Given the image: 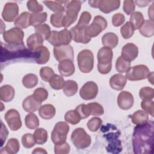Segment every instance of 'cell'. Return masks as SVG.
<instances>
[{"label":"cell","instance_id":"cell-28","mask_svg":"<svg viewBox=\"0 0 154 154\" xmlns=\"http://www.w3.org/2000/svg\"><path fill=\"white\" fill-rule=\"evenodd\" d=\"M55 108L51 104L43 105L38 109L39 116L43 119L49 120L53 118L55 114Z\"/></svg>","mask_w":154,"mask_h":154},{"label":"cell","instance_id":"cell-63","mask_svg":"<svg viewBox=\"0 0 154 154\" xmlns=\"http://www.w3.org/2000/svg\"><path fill=\"white\" fill-rule=\"evenodd\" d=\"M148 78L149 81L153 85V72H150L147 77Z\"/></svg>","mask_w":154,"mask_h":154},{"label":"cell","instance_id":"cell-20","mask_svg":"<svg viewBox=\"0 0 154 154\" xmlns=\"http://www.w3.org/2000/svg\"><path fill=\"white\" fill-rule=\"evenodd\" d=\"M126 82L127 79L126 76L120 73L114 75L109 79L110 87L116 90H123Z\"/></svg>","mask_w":154,"mask_h":154},{"label":"cell","instance_id":"cell-13","mask_svg":"<svg viewBox=\"0 0 154 154\" xmlns=\"http://www.w3.org/2000/svg\"><path fill=\"white\" fill-rule=\"evenodd\" d=\"M87 26H75L70 30L72 35V39L77 43H81L83 44L88 43L91 38L89 37L86 32Z\"/></svg>","mask_w":154,"mask_h":154},{"label":"cell","instance_id":"cell-43","mask_svg":"<svg viewBox=\"0 0 154 154\" xmlns=\"http://www.w3.org/2000/svg\"><path fill=\"white\" fill-rule=\"evenodd\" d=\"M90 111V114L94 116H100L103 114L104 109L102 106L97 102H91L87 104Z\"/></svg>","mask_w":154,"mask_h":154},{"label":"cell","instance_id":"cell-53","mask_svg":"<svg viewBox=\"0 0 154 154\" xmlns=\"http://www.w3.org/2000/svg\"><path fill=\"white\" fill-rule=\"evenodd\" d=\"M70 147L66 142L55 144L54 152L56 154H66L70 152Z\"/></svg>","mask_w":154,"mask_h":154},{"label":"cell","instance_id":"cell-31","mask_svg":"<svg viewBox=\"0 0 154 154\" xmlns=\"http://www.w3.org/2000/svg\"><path fill=\"white\" fill-rule=\"evenodd\" d=\"M78 89L77 83L73 80H67L65 81L63 87V92L67 97L75 95Z\"/></svg>","mask_w":154,"mask_h":154},{"label":"cell","instance_id":"cell-24","mask_svg":"<svg viewBox=\"0 0 154 154\" xmlns=\"http://www.w3.org/2000/svg\"><path fill=\"white\" fill-rule=\"evenodd\" d=\"M34 52L36 54L35 61L37 64H43L46 63L50 58V52L46 46H42L36 49Z\"/></svg>","mask_w":154,"mask_h":154},{"label":"cell","instance_id":"cell-7","mask_svg":"<svg viewBox=\"0 0 154 154\" xmlns=\"http://www.w3.org/2000/svg\"><path fill=\"white\" fill-rule=\"evenodd\" d=\"M24 37L23 31L19 28L14 27L3 32L4 41L10 45H22Z\"/></svg>","mask_w":154,"mask_h":154},{"label":"cell","instance_id":"cell-4","mask_svg":"<svg viewBox=\"0 0 154 154\" xmlns=\"http://www.w3.org/2000/svg\"><path fill=\"white\" fill-rule=\"evenodd\" d=\"M79 69L82 73L90 72L94 66V56L93 52L88 49H84L79 52L77 57Z\"/></svg>","mask_w":154,"mask_h":154},{"label":"cell","instance_id":"cell-30","mask_svg":"<svg viewBox=\"0 0 154 154\" xmlns=\"http://www.w3.org/2000/svg\"><path fill=\"white\" fill-rule=\"evenodd\" d=\"M140 34L146 37H150L154 34V22L150 20H145L139 28Z\"/></svg>","mask_w":154,"mask_h":154},{"label":"cell","instance_id":"cell-25","mask_svg":"<svg viewBox=\"0 0 154 154\" xmlns=\"http://www.w3.org/2000/svg\"><path fill=\"white\" fill-rule=\"evenodd\" d=\"M119 42L117 35L114 32H107L102 37V43L104 47L110 49L114 48L117 46Z\"/></svg>","mask_w":154,"mask_h":154},{"label":"cell","instance_id":"cell-19","mask_svg":"<svg viewBox=\"0 0 154 154\" xmlns=\"http://www.w3.org/2000/svg\"><path fill=\"white\" fill-rule=\"evenodd\" d=\"M58 69L60 73L64 76H69L75 72V66L72 61L65 60L59 63Z\"/></svg>","mask_w":154,"mask_h":154},{"label":"cell","instance_id":"cell-38","mask_svg":"<svg viewBox=\"0 0 154 154\" xmlns=\"http://www.w3.org/2000/svg\"><path fill=\"white\" fill-rule=\"evenodd\" d=\"M131 67V62L123 58L122 56L119 57L116 63V68L120 73H125Z\"/></svg>","mask_w":154,"mask_h":154},{"label":"cell","instance_id":"cell-55","mask_svg":"<svg viewBox=\"0 0 154 154\" xmlns=\"http://www.w3.org/2000/svg\"><path fill=\"white\" fill-rule=\"evenodd\" d=\"M135 8V5L134 1L132 0H125L123 1V9L124 12L130 15L134 12Z\"/></svg>","mask_w":154,"mask_h":154},{"label":"cell","instance_id":"cell-42","mask_svg":"<svg viewBox=\"0 0 154 154\" xmlns=\"http://www.w3.org/2000/svg\"><path fill=\"white\" fill-rule=\"evenodd\" d=\"M64 119L67 123L72 125H76L80 122L81 118L75 110H70L66 112Z\"/></svg>","mask_w":154,"mask_h":154},{"label":"cell","instance_id":"cell-37","mask_svg":"<svg viewBox=\"0 0 154 154\" xmlns=\"http://www.w3.org/2000/svg\"><path fill=\"white\" fill-rule=\"evenodd\" d=\"M50 86L54 90H61L63 88L65 81L62 76L55 74L49 81Z\"/></svg>","mask_w":154,"mask_h":154},{"label":"cell","instance_id":"cell-48","mask_svg":"<svg viewBox=\"0 0 154 154\" xmlns=\"http://www.w3.org/2000/svg\"><path fill=\"white\" fill-rule=\"evenodd\" d=\"M139 96L141 99H152L154 96V90L149 87H145L140 89Z\"/></svg>","mask_w":154,"mask_h":154},{"label":"cell","instance_id":"cell-23","mask_svg":"<svg viewBox=\"0 0 154 154\" xmlns=\"http://www.w3.org/2000/svg\"><path fill=\"white\" fill-rule=\"evenodd\" d=\"M31 14L29 12H22L14 22V25L17 28L25 29L31 25Z\"/></svg>","mask_w":154,"mask_h":154},{"label":"cell","instance_id":"cell-10","mask_svg":"<svg viewBox=\"0 0 154 154\" xmlns=\"http://www.w3.org/2000/svg\"><path fill=\"white\" fill-rule=\"evenodd\" d=\"M54 54L55 59L60 62L65 60L73 61V49L70 45L55 46L54 48Z\"/></svg>","mask_w":154,"mask_h":154},{"label":"cell","instance_id":"cell-40","mask_svg":"<svg viewBox=\"0 0 154 154\" xmlns=\"http://www.w3.org/2000/svg\"><path fill=\"white\" fill-rule=\"evenodd\" d=\"M134 28L130 22H127L120 28V32L122 37L125 39L131 37L134 32Z\"/></svg>","mask_w":154,"mask_h":154},{"label":"cell","instance_id":"cell-12","mask_svg":"<svg viewBox=\"0 0 154 154\" xmlns=\"http://www.w3.org/2000/svg\"><path fill=\"white\" fill-rule=\"evenodd\" d=\"M98 93V87L93 81H88L84 84L79 91V94L84 100H91L96 97Z\"/></svg>","mask_w":154,"mask_h":154},{"label":"cell","instance_id":"cell-6","mask_svg":"<svg viewBox=\"0 0 154 154\" xmlns=\"http://www.w3.org/2000/svg\"><path fill=\"white\" fill-rule=\"evenodd\" d=\"M69 129V126L66 122H59L57 123L51 132L52 141L55 144L66 142Z\"/></svg>","mask_w":154,"mask_h":154},{"label":"cell","instance_id":"cell-56","mask_svg":"<svg viewBox=\"0 0 154 154\" xmlns=\"http://www.w3.org/2000/svg\"><path fill=\"white\" fill-rule=\"evenodd\" d=\"M125 20V16L120 13L113 15L112 17V23L114 26H119L123 24Z\"/></svg>","mask_w":154,"mask_h":154},{"label":"cell","instance_id":"cell-45","mask_svg":"<svg viewBox=\"0 0 154 154\" xmlns=\"http://www.w3.org/2000/svg\"><path fill=\"white\" fill-rule=\"evenodd\" d=\"M54 75V71L49 67H43L40 70V76L42 79L46 82H49Z\"/></svg>","mask_w":154,"mask_h":154},{"label":"cell","instance_id":"cell-15","mask_svg":"<svg viewBox=\"0 0 154 154\" xmlns=\"http://www.w3.org/2000/svg\"><path fill=\"white\" fill-rule=\"evenodd\" d=\"M117 104L120 108L128 110L132 108L134 104V97L132 94L127 91H123L119 93L117 97Z\"/></svg>","mask_w":154,"mask_h":154},{"label":"cell","instance_id":"cell-57","mask_svg":"<svg viewBox=\"0 0 154 154\" xmlns=\"http://www.w3.org/2000/svg\"><path fill=\"white\" fill-rule=\"evenodd\" d=\"M58 31H52L49 36L47 38V40L53 46H60L58 37Z\"/></svg>","mask_w":154,"mask_h":154},{"label":"cell","instance_id":"cell-1","mask_svg":"<svg viewBox=\"0 0 154 154\" xmlns=\"http://www.w3.org/2000/svg\"><path fill=\"white\" fill-rule=\"evenodd\" d=\"M153 122L137 125L133 133L132 145L135 153H152Z\"/></svg>","mask_w":154,"mask_h":154},{"label":"cell","instance_id":"cell-41","mask_svg":"<svg viewBox=\"0 0 154 154\" xmlns=\"http://www.w3.org/2000/svg\"><path fill=\"white\" fill-rule=\"evenodd\" d=\"M35 33L41 35L44 40H47L51 32L49 26L46 23L41 24L35 26Z\"/></svg>","mask_w":154,"mask_h":154},{"label":"cell","instance_id":"cell-51","mask_svg":"<svg viewBox=\"0 0 154 154\" xmlns=\"http://www.w3.org/2000/svg\"><path fill=\"white\" fill-rule=\"evenodd\" d=\"M64 14L63 13H58L52 14L51 16V24L57 28H60L63 26L62 22Z\"/></svg>","mask_w":154,"mask_h":154},{"label":"cell","instance_id":"cell-62","mask_svg":"<svg viewBox=\"0 0 154 154\" xmlns=\"http://www.w3.org/2000/svg\"><path fill=\"white\" fill-rule=\"evenodd\" d=\"M99 1L98 0H94V1H89L88 3L93 8H98Z\"/></svg>","mask_w":154,"mask_h":154},{"label":"cell","instance_id":"cell-44","mask_svg":"<svg viewBox=\"0 0 154 154\" xmlns=\"http://www.w3.org/2000/svg\"><path fill=\"white\" fill-rule=\"evenodd\" d=\"M32 96L40 102L42 103L43 101H45L48 97V92L45 88L39 87L36 88Z\"/></svg>","mask_w":154,"mask_h":154},{"label":"cell","instance_id":"cell-21","mask_svg":"<svg viewBox=\"0 0 154 154\" xmlns=\"http://www.w3.org/2000/svg\"><path fill=\"white\" fill-rule=\"evenodd\" d=\"M44 39L41 35L37 33H34L29 35L26 40V44L28 49L32 52H34L39 47L43 46Z\"/></svg>","mask_w":154,"mask_h":154},{"label":"cell","instance_id":"cell-8","mask_svg":"<svg viewBox=\"0 0 154 154\" xmlns=\"http://www.w3.org/2000/svg\"><path fill=\"white\" fill-rule=\"evenodd\" d=\"M149 73L150 71L147 66L137 65L128 69L126 73V78L132 81L143 80L147 78Z\"/></svg>","mask_w":154,"mask_h":154},{"label":"cell","instance_id":"cell-36","mask_svg":"<svg viewBox=\"0 0 154 154\" xmlns=\"http://www.w3.org/2000/svg\"><path fill=\"white\" fill-rule=\"evenodd\" d=\"M38 83V78L35 74L29 73L23 76L22 78V84L27 88L34 87Z\"/></svg>","mask_w":154,"mask_h":154},{"label":"cell","instance_id":"cell-16","mask_svg":"<svg viewBox=\"0 0 154 154\" xmlns=\"http://www.w3.org/2000/svg\"><path fill=\"white\" fill-rule=\"evenodd\" d=\"M138 54V48L132 43H128L122 48L121 56L130 62L134 60L137 57Z\"/></svg>","mask_w":154,"mask_h":154},{"label":"cell","instance_id":"cell-58","mask_svg":"<svg viewBox=\"0 0 154 154\" xmlns=\"http://www.w3.org/2000/svg\"><path fill=\"white\" fill-rule=\"evenodd\" d=\"M1 146H2L4 143V141H5V140L8 136V130L7 129V128L5 127V126H4V125L3 124L2 122L1 121Z\"/></svg>","mask_w":154,"mask_h":154},{"label":"cell","instance_id":"cell-39","mask_svg":"<svg viewBox=\"0 0 154 154\" xmlns=\"http://www.w3.org/2000/svg\"><path fill=\"white\" fill-rule=\"evenodd\" d=\"M58 37L60 46L69 45L72 40L71 33L70 31L66 28L58 31Z\"/></svg>","mask_w":154,"mask_h":154},{"label":"cell","instance_id":"cell-46","mask_svg":"<svg viewBox=\"0 0 154 154\" xmlns=\"http://www.w3.org/2000/svg\"><path fill=\"white\" fill-rule=\"evenodd\" d=\"M141 108L149 114L152 117L154 116V102L151 99H143L141 103Z\"/></svg>","mask_w":154,"mask_h":154},{"label":"cell","instance_id":"cell-18","mask_svg":"<svg viewBox=\"0 0 154 154\" xmlns=\"http://www.w3.org/2000/svg\"><path fill=\"white\" fill-rule=\"evenodd\" d=\"M42 103L38 102L32 95L26 97L22 102L23 109L28 112H34L41 106Z\"/></svg>","mask_w":154,"mask_h":154},{"label":"cell","instance_id":"cell-22","mask_svg":"<svg viewBox=\"0 0 154 154\" xmlns=\"http://www.w3.org/2000/svg\"><path fill=\"white\" fill-rule=\"evenodd\" d=\"M69 1H45L43 3L51 11L58 13H64L65 11V7L67 6Z\"/></svg>","mask_w":154,"mask_h":154},{"label":"cell","instance_id":"cell-17","mask_svg":"<svg viewBox=\"0 0 154 154\" xmlns=\"http://www.w3.org/2000/svg\"><path fill=\"white\" fill-rule=\"evenodd\" d=\"M120 5L119 0H101L99 1L98 8L102 12L108 14L118 9Z\"/></svg>","mask_w":154,"mask_h":154},{"label":"cell","instance_id":"cell-59","mask_svg":"<svg viewBox=\"0 0 154 154\" xmlns=\"http://www.w3.org/2000/svg\"><path fill=\"white\" fill-rule=\"evenodd\" d=\"M150 2V1L148 0H143V1H135L134 3H135L138 7H143L148 5L149 3Z\"/></svg>","mask_w":154,"mask_h":154},{"label":"cell","instance_id":"cell-33","mask_svg":"<svg viewBox=\"0 0 154 154\" xmlns=\"http://www.w3.org/2000/svg\"><path fill=\"white\" fill-rule=\"evenodd\" d=\"M33 137L37 144H43L48 140V132L43 128H38L35 130Z\"/></svg>","mask_w":154,"mask_h":154},{"label":"cell","instance_id":"cell-50","mask_svg":"<svg viewBox=\"0 0 154 154\" xmlns=\"http://www.w3.org/2000/svg\"><path fill=\"white\" fill-rule=\"evenodd\" d=\"M102 123V120L99 117H95L89 120L87 122V125L90 131L92 132H96L99 129V128L101 126Z\"/></svg>","mask_w":154,"mask_h":154},{"label":"cell","instance_id":"cell-3","mask_svg":"<svg viewBox=\"0 0 154 154\" xmlns=\"http://www.w3.org/2000/svg\"><path fill=\"white\" fill-rule=\"evenodd\" d=\"M66 7V14L63 17L62 25L64 28H68L76 20L81 7V1L76 0L69 1Z\"/></svg>","mask_w":154,"mask_h":154},{"label":"cell","instance_id":"cell-9","mask_svg":"<svg viewBox=\"0 0 154 154\" xmlns=\"http://www.w3.org/2000/svg\"><path fill=\"white\" fill-rule=\"evenodd\" d=\"M107 26L106 19L101 16H96L94 17L93 22L86 29L87 35L90 37L97 36L102 31L105 30Z\"/></svg>","mask_w":154,"mask_h":154},{"label":"cell","instance_id":"cell-32","mask_svg":"<svg viewBox=\"0 0 154 154\" xmlns=\"http://www.w3.org/2000/svg\"><path fill=\"white\" fill-rule=\"evenodd\" d=\"M144 21V17L141 12L135 11L131 14L129 22L133 25L135 30L139 29L143 23Z\"/></svg>","mask_w":154,"mask_h":154},{"label":"cell","instance_id":"cell-35","mask_svg":"<svg viewBox=\"0 0 154 154\" xmlns=\"http://www.w3.org/2000/svg\"><path fill=\"white\" fill-rule=\"evenodd\" d=\"M26 126L30 129H37L39 126V120L37 116L32 113L27 114L25 118Z\"/></svg>","mask_w":154,"mask_h":154},{"label":"cell","instance_id":"cell-34","mask_svg":"<svg viewBox=\"0 0 154 154\" xmlns=\"http://www.w3.org/2000/svg\"><path fill=\"white\" fill-rule=\"evenodd\" d=\"M47 13L46 12L43 13H34L31 14V25L36 26L37 25L43 24L46 20Z\"/></svg>","mask_w":154,"mask_h":154},{"label":"cell","instance_id":"cell-54","mask_svg":"<svg viewBox=\"0 0 154 154\" xmlns=\"http://www.w3.org/2000/svg\"><path fill=\"white\" fill-rule=\"evenodd\" d=\"M91 19V14L88 11H84L82 13L79 21L76 26H87Z\"/></svg>","mask_w":154,"mask_h":154},{"label":"cell","instance_id":"cell-5","mask_svg":"<svg viewBox=\"0 0 154 154\" xmlns=\"http://www.w3.org/2000/svg\"><path fill=\"white\" fill-rule=\"evenodd\" d=\"M71 140L75 147L78 149L88 147L91 141L90 136L82 128H78L73 131L71 135Z\"/></svg>","mask_w":154,"mask_h":154},{"label":"cell","instance_id":"cell-2","mask_svg":"<svg viewBox=\"0 0 154 154\" xmlns=\"http://www.w3.org/2000/svg\"><path fill=\"white\" fill-rule=\"evenodd\" d=\"M113 52L111 49L106 47L101 48L97 52V69L101 74L108 73L112 67Z\"/></svg>","mask_w":154,"mask_h":154},{"label":"cell","instance_id":"cell-27","mask_svg":"<svg viewBox=\"0 0 154 154\" xmlns=\"http://www.w3.org/2000/svg\"><path fill=\"white\" fill-rule=\"evenodd\" d=\"M19 149L20 144L18 140L14 138H12L8 141L6 146L1 150L0 153L14 154L17 153L19 150Z\"/></svg>","mask_w":154,"mask_h":154},{"label":"cell","instance_id":"cell-11","mask_svg":"<svg viewBox=\"0 0 154 154\" xmlns=\"http://www.w3.org/2000/svg\"><path fill=\"white\" fill-rule=\"evenodd\" d=\"M4 118L12 131H17L22 126V122L19 112L14 109H9L5 114Z\"/></svg>","mask_w":154,"mask_h":154},{"label":"cell","instance_id":"cell-52","mask_svg":"<svg viewBox=\"0 0 154 154\" xmlns=\"http://www.w3.org/2000/svg\"><path fill=\"white\" fill-rule=\"evenodd\" d=\"M27 8L29 11L34 13H40L43 9V7L42 5L39 4L37 1L31 0L28 1L26 4Z\"/></svg>","mask_w":154,"mask_h":154},{"label":"cell","instance_id":"cell-49","mask_svg":"<svg viewBox=\"0 0 154 154\" xmlns=\"http://www.w3.org/2000/svg\"><path fill=\"white\" fill-rule=\"evenodd\" d=\"M81 119H84L88 117L90 115V111L88 105L85 104H80L78 105L75 109Z\"/></svg>","mask_w":154,"mask_h":154},{"label":"cell","instance_id":"cell-47","mask_svg":"<svg viewBox=\"0 0 154 154\" xmlns=\"http://www.w3.org/2000/svg\"><path fill=\"white\" fill-rule=\"evenodd\" d=\"M22 143L24 147L29 149L32 147L36 143L34 138L33 135L30 133H28L24 134L22 137Z\"/></svg>","mask_w":154,"mask_h":154},{"label":"cell","instance_id":"cell-60","mask_svg":"<svg viewBox=\"0 0 154 154\" xmlns=\"http://www.w3.org/2000/svg\"><path fill=\"white\" fill-rule=\"evenodd\" d=\"M153 4L154 3L153 2L149 7L148 10V16L150 18V20L152 21H153Z\"/></svg>","mask_w":154,"mask_h":154},{"label":"cell","instance_id":"cell-14","mask_svg":"<svg viewBox=\"0 0 154 154\" xmlns=\"http://www.w3.org/2000/svg\"><path fill=\"white\" fill-rule=\"evenodd\" d=\"M19 13V7L15 2H7L4 7L2 13V18L7 22H13Z\"/></svg>","mask_w":154,"mask_h":154},{"label":"cell","instance_id":"cell-29","mask_svg":"<svg viewBox=\"0 0 154 154\" xmlns=\"http://www.w3.org/2000/svg\"><path fill=\"white\" fill-rule=\"evenodd\" d=\"M132 122L136 125H141L148 122L149 116L145 111L138 110L130 116Z\"/></svg>","mask_w":154,"mask_h":154},{"label":"cell","instance_id":"cell-26","mask_svg":"<svg viewBox=\"0 0 154 154\" xmlns=\"http://www.w3.org/2000/svg\"><path fill=\"white\" fill-rule=\"evenodd\" d=\"M15 94L14 88L10 85H4L0 88V99L2 101L8 102L11 101Z\"/></svg>","mask_w":154,"mask_h":154},{"label":"cell","instance_id":"cell-61","mask_svg":"<svg viewBox=\"0 0 154 154\" xmlns=\"http://www.w3.org/2000/svg\"><path fill=\"white\" fill-rule=\"evenodd\" d=\"M32 153H47V152L43 148L37 147L32 152Z\"/></svg>","mask_w":154,"mask_h":154}]
</instances>
